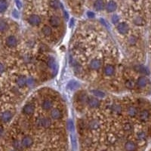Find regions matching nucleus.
I'll use <instances>...</instances> for the list:
<instances>
[{"label":"nucleus","instance_id":"obj_1","mask_svg":"<svg viewBox=\"0 0 151 151\" xmlns=\"http://www.w3.org/2000/svg\"><path fill=\"white\" fill-rule=\"evenodd\" d=\"M13 117V114L9 110H6V111L3 112L1 116H0V119L3 123H7Z\"/></svg>","mask_w":151,"mask_h":151},{"label":"nucleus","instance_id":"obj_2","mask_svg":"<svg viewBox=\"0 0 151 151\" xmlns=\"http://www.w3.org/2000/svg\"><path fill=\"white\" fill-rule=\"evenodd\" d=\"M116 29L118 30V32L122 35H125L127 34L128 30H129V27L128 25L125 23V22H122V23H119L117 26H116Z\"/></svg>","mask_w":151,"mask_h":151},{"label":"nucleus","instance_id":"obj_3","mask_svg":"<svg viewBox=\"0 0 151 151\" xmlns=\"http://www.w3.org/2000/svg\"><path fill=\"white\" fill-rule=\"evenodd\" d=\"M5 44L9 48H14L18 45V40L14 36H9L5 40Z\"/></svg>","mask_w":151,"mask_h":151},{"label":"nucleus","instance_id":"obj_4","mask_svg":"<svg viewBox=\"0 0 151 151\" xmlns=\"http://www.w3.org/2000/svg\"><path fill=\"white\" fill-rule=\"evenodd\" d=\"M87 104L91 108H98L100 106V100L96 98L89 97L87 100Z\"/></svg>","mask_w":151,"mask_h":151},{"label":"nucleus","instance_id":"obj_5","mask_svg":"<svg viewBox=\"0 0 151 151\" xmlns=\"http://www.w3.org/2000/svg\"><path fill=\"white\" fill-rule=\"evenodd\" d=\"M28 22L32 25V26H38L41 23V18L40 16L36 14H33L29 17L28 18Z\"/></svg>","mask_w":151,"mask_h":151},{"label":"nucleus","instance_id":"obj_6","mask_svg":"<svg viewBox=\"0 0 151 151\" xmlns=\"http://www.w3.org/2000/svg\"><path fill=\"white\" fill-rule=\"evenodd\" d=\"M21 144L23 145V147H25V148L30 147L33 144V138H31L30 136H25V137H24L23 139H22Z\"/></svg>","mask_w":151,"mask_h":151},{"label":"nucleus","instance_id":"obj_7","mask_svg":"<svg viewBox=\"0 0 151 151\" xmlns=\"http://www.w3.org/2000/svg\"><path fill=\"white\" fill-rule=\"evenodd\" d=\"M35 111V107L32 104H27L23 108V113L26 115H32Z\"/></svg>","mask_w":151,"mask_h":151},{"label":"nucleus","instance_id":"obj_8","mask_svg":"<svg viewBox=\"0 0 151 151\" xmlns=\"http://www.w3.org/2000/svg\"><path fill=\"white\" fill-rule=\"evenodd\" d=\"M50 116H51V118L52 119L58 120L62 116V113H61V111L59 109L54 108V109H53L51 111Z\"/></svg>","mask_w":151,"mask_h":151},{"label":"nucleus","instance_id":"obj_9","mask_svg":"<svg viewBox=\"0 0 151 151\" xmlns=\"http://www.w3.org/2000/svg\"><path fill=\"white\" fill-rule=\"evenodd\" d=\"M89 66L92 70H99L101 66V61L98 59L92 60L89 64Z\"/></svg>","mask_w":151,"mask_h":151},{"label":"nucleus","instance_id":"obj_10","mask_svg":"<svg viewBox=\"0 0 151 151\" xmlns=\"http://www.w3.org/2000/svg\"><path fill=\"white\" fill-rule=\"evenodd\" d=\"M115 72V67L113 65L107 64L104 68V73L107 76H111Z\"/></svg>","mask_w":151,"mask_h":151},{"label":"nucleus","instance_id":"obj_11","mask_svg":"<svg viewBox=\"0 0 151 151\" xmlns=\"http://www.w3.org/2000/svg\"><path fill=\"white\" fill-rule=\"evenodd\" d=\"M148 79L146 77V76H140L139 78L137 80V86L139 87V88H144L145 86L147 85L148 83Z\"/></svg>","mask_w":151,"mask_h":151},{"label":"nucleus","instance_id":"obj_12","mask_svg":"<svg viewBox=\"0 0 151 151\" xmlns=\"http://www.w3.org/2000/svg\"><path fill=\"white\" fill-rule=\"evenodd\" d=\"M53 107V101L51 99H46L42 103V107L45 110H49Z\"/></svg>","mask_w":151,"mask_h":151},{"label":"nucleus","instance_id":"obj_13","mask_svg":"<svg viewBox=\"0 0 151 151\" xmlns=\"http://www.w3.org/2000/svg\"><path fill=\"white\" fill-rule=\"evenodd\" d=\"M134 69L137 71V72H140L141 74H144V75H148L149 74V70L148 69L143 65H136L134 66Z\"/></svg>","mask_w":151,"mask_h":151},{"label":"nucleus","instance_id":"obj_14","mask_svg":"<svg viewBox=\"0 0 151 151\" xmlns=\"http://www.w3.org/2000/svg\"><path fill=\"white\" fill-rule=\"evenodd\" d=\"M150 113L147 110H142L139 114V118L143 122H147L150 119Z\"/></svg>","mask_w":151,"mask_h":151},{"label":"nucleus","instance_id":"obj_15","mask_svg":"<svg viewBox=\"0 0 151 151\" xmlns=\"http://www.w3.org/2000/svg\"><path fill=\"white\" fill-rule=\"evenodd\" d=\"M49 23H50V24H51L52 26L57 27V26H58L60 24V19L58 16L53 15L49 19Z\"/></svg>","mask_w":151,"mask_h":151},{"label":"nucleus","instance_id":"obj_16","mask_svg":"<svg viewBox=\"0 0 151 151\" xmlns=\"http://www.w3.org/2000/svg\"><path fill=\"white\" fill-rule=\"evenodd\" d=\"M116 8H117V5L116 3L114 2V1H110L107 4V11L108 12H113L116 10Z\"/></svg>","mask_w":151,"mask_h":151},{"label":"nucleus","instance_id":"obj_17","mask_svg":"<svg viewBox=\"0 0 151 151\" xmlns=\"http://www.w3.org/2000/svg\"><path fill=\"white\" fill-rule=\"evenodd\" d=\"M137 149V146L133 141H127L125 144V150L126 151H135Z\"/></svg>","mask_w":151,"mask_h":151},{"label":"nucleus","instance_id":"obj_18","mask_svg":"<svg viewBox=\"0 0 151 151\" xmlns=\"http://www.w3.org/2000/svg\"><path fill=\"white\" fill-rule=\"evenodd\" d=\"M94 8L97 11H101L104 8V2L103 0H96L94 3Z\"/></svg>","mask_w":151,"mask_h":151},{"label":"nucleus","instance_id":"obj_19","mask_svg":"<svg viewBox=\"0 0 151 151\" xmlns=\"http://www.w3.org/2000/svg\"><path fill=\"white\" fill-rule=\"evenodd\" d=\"M67 88L70 90H75V89H77L78 88H79V82L76 80H70L68 84H67Z\"/></svg>","mask_w":151,"mask_h":151},{"label":"nucleus","instance_id":"obj_20","mask_svg":"<svg viewBox=\"0 0 151 151\" xmlns=\"http://www.w3.org/2000/svg\"><path fill=\"white\" fill-rule=\"evenodd\" d=\"M127 113L129 116L131 117H135L137 114H138V109L134 107V106H131L128 108L127 110Z\"/></svg>","mask_w":151,"mask_h":151},{"label":"nucleus","instance_id":"obj_21","mask_svg":"<svg viewBox=\"0 0 151 151\" xmlns=\"http://www.w3.org/2000/svg\"><path fill=\"white\" fill-rule=\"evenodd\" d=\"M48 66L52 70V71H54V72H57V63H56L55 60L54 59V58H51L48 59Z\"/></svg>","mask_w":151,"mask_h":151},{"label":"nucleus","instance_id":"obj_22","mask_svg":"<svg viewBox=\"0 0 151 151\" xmlns=\"http://www.w3.org/2000/svg\"><path fill=\"white\" fill-rule=\"evenodd\" d=\"M111 110L113 113H114L115 114H117V115H119L122 113V107L119 104H115L112 105Z\"/></svg>","mask_w":151,"mask_h":151},{"label":"nucleus","instance_id":"obj_23","mask_svg":"<svg viewBox=\"0 0 151 151\" xmlns=\"http://www.w3.org/2000/svg\"><path fill=\"white\" fill-rule=\"evenodd\" d=\"M17 84L20 88H23L26 85V79L24 76H20L17 79Z\"/></svg>","mask_w":151,"mask_h":151},{"label":"nucleus","instance_id":"obj_24","mask_svg":"<svg viewBox=\"0 0 151 151\" xmlns=\"http://www.w3.org/2000/svg\"><path fill=\"white\" fill-rule=\"evenodd\" d=\"M52 125V120L51 119L48 118V117H45V118H42V127L45 128H49Z\"/></svg>","mask_w":151,"mask_h":151},{"label":"nucleus","instance_id":"obj_25","mask_svg":"<svg viewBox=\"0 0 151 151\" xmlns=\"http://www.w3.org/2000/svg\"><path fill=\"white\" fill-rule=\"evenodd\" d=\"M12 145L13 147L16 150H21L23 149V145L21 144V142H20L18 140H14L12 142Z\"/></svg>","mask_w":151,"mask_h":151},{"label":"nucleus","instance_id":"obj_26","mask_svg":"<svg viewBox=\"0 0 151 151\" xmlns=\"http://www.w3.org/2000/svg\"><path fill=\"white\" fill-rule=\"evenodd\" d=\"M88 126H89V128L92 129V130H96V129H98L99 128V122L98 120H92L90 122H89V124H88Z\"/></svg>","mask_w":151,"mask_h":151},{"label":"nucleus","instance_id":"obj_27","mask_svg":"<svg viewBox=\"0 0 151 151\" xmlns=\"http://www.w3.org/2000/svg\"><path fill=\"white\" fill-rule=\"evenodd\" d=\"M42 33L46 36H50L52 34V28L48 25H46L42 28Z\"/></svg>","mask_w":151,"mask_h":151},{"label":"nucleus","instance_id":"obj_28","mask_svg":"<svg viewBox=\"0 0 151 151\" xmlns=\"http://www.w3.org/2000/svg\"><path fill=\"white\" fill-rule=\"evenodd\" d=\"M8 8V3L5 0H0V13L5 12Z\"/></svg>","mask_w":151,"mask_h":151},{"label":"nucleus","instance_id":"obj_29","mask_svg":"<svg viewBox=\"0 0 151 151\" xmlns=\"http://www.w3.org/2000/svg\"><path fill=\"white\" fill-rule=\"evenodd\" d=\"M92 93L93 94V95H94L97 98H104L105 97V93L100 90H92Z\"/></svg>","mask_w":151,"mask_h":151},{"label":"nucleus","instance_id":"obj_30","mask_svg":"<svg viewBox=\"0 0 151 151\" xmlns=\"http://www.w3.org/2000/svg\"><path fill=\"white\" fill-rule=\"evenodd\" d=\"M125 86L127 88H128V89H132V88H135V82H134L132 79H128V80L125 81Z\"/></svg>","mask_w":151,"mask_h":151},{"label":"nucleus","instance_id":"obj_31","mask_svg":"<svg viewBox=\"0 0 151 151\" xmlns=\"http://www.w3.org/2000/svg\"><path fill=\"white\" fill-rule=\"evenodd\" d=\"M123 129L126 132H131L133 131V125L129 122H126L123 125Z\"/></svg>","mask_w":151,"mask_h":151},{"label":"nucleus","instance_id":"obj_32","mask_svg":"<svg viewBox=\"0 0 151 151\" xmlns=\"http://www.w3.org/2000/svg\"><path fill=\"white\" fill-rule=\"evenodd\" d=\"M144 20H143V18H141V17H136L135 19H134V23L136 24V25H138V26H141V25H143L144 24Z\"/></svg>","mask_w":151,"mask_h":151},{"label":"nucleus","instance_id":"obj_33","mask_svg":"<svg viewBox=\"0 0 151 151\" xmlns=\"http://www.w3.org/2000/svg\"><path fill=\"white\" fill-rule=\"evenodd\" d=\"M67 128L70 131H73L75 129V126H74V123L72 122V119H69L67 122Z\"/></svg>","mask_w":151,"mask_h":151},{"label":"nucleus","instance_id":"obj_34","mask_svg":"<svg viewBox=\"0 0 151 151\" xmlns=\"http://www.w3.org/2000/svg\"><path fill=\"white\" fill-rule=\"evenodd\" d=\"M128 42L130 46H134L136 44L137 42V38L135 36H131L128 39Z\"/></svg>","mask_w":151,"mask_h":151},{"label":"nucleus","instance_id":"obj_35","mask_svg":"<svg viewBox=\"0 0 151 151\" xmlns=\"http://www.w3.org/2000/svg\"><path fill=\"white\" fill-rule=\"evenodd\" d=\"M137 138L139 141H144L146 138H147V135H146V133L144 131H139L137 135Z\"/></svg>","mask_w":151,"mask_h":151},{"label":"nucleus","instance_id":"obj_36","mask_svg":"<svg viewBox=\"0 0 151 151\" xmlns=\"http://www.w3.org/2000/svg\"><path fill=\"white\" fill-rule=\"evenodd\" d=\"M8 24L5 21H0V32H4L8 29Z\"/></svg>","mask_w":151,"mask_h":151},{"label":"nucleus","instance_id":"obj_37","mask_svg":"<svg viewBox=\"0 0 151 151\" xmlns=\"http://www.w3.org/2000/svg\"><path fill=\"white\" fill-rule=\"evenodd\" d=\"M36 82H35V79L33 78H28L26 79V86H30V87H32L35 85Z\"/></svg>","mask_w":151,"mask_h":151},{"label":"nucleus","instance_id":"obj_38","mask_svg":"<svg viewBox=\"0 0 151 151\" xmlns=\"http://www.w3.org/2000/svg\"><path fill=\"white\" fill-rule=\"evenodd\" d=\"M35 124L36 125V127H38V128L42 127V117L36 118V121H35Z\"/></svg>","mask_w":151,"mask_h":151},{"label":"nucleus","instance_id":"obj_39","mask_svg":"<svg viewBox=\"0 0 151 151\" xmlns=\"http://www.w3.org/2000/svg\"><path fill=\"white\" fill-rule=\"evenodd\" d=\"M87 100H88V97L86 94H82L79 95V100L81 102H87Z\"/></svg>","mask_w":151,"mask_h":151},{"label":"nucleus","instance_id":"obj_40","mask_svg":"<svg viewBox=\"0 0 151 151\" xmlns=\"http://www.w3.org/2000/svg\"><path fill=\"white\" fill-rule=\"evenodd\" d=\"M119 18L118 15L115 14V15H113V16L112 17V22H113V24H117L119 22Z\"/></svg>","mask_w":151,"mask_h":151},{"label":"nucleus","instance_id":"obj_41","mask_svg":"<svg viewBox=\"0 0 151 151\" xmlns=\"http://www.w3.org/2000/svg\"><path fill=\"white\" fill-rule=\"evenodd\" d=\"M5 70V67L4 64H2V63H0V74H2V72H4Z\"/></svg>","mask_w":151,"mask_h":151},{"label":"nucleus","instance_id":"obj_42","mask_svg":"<svg viewBox=\"0 0 151 151\" xmlns=\"http://www.w3.org/2000/svg\"><path fill=\"white\" fill-rule=\"evenodd\" d=\"M87 16H88V18H92L94 17V12H87Z\"/></svg>","mask_w":151,"mask_h":151},{"label":"nucleus","instance_id":"obj_43","mask_svg":"<svg viewBox=\"0 0 151 151\" xmlns=\"http://www.w3.org/2000/svg\"><path fill=\"white\" fill-rule=\"evenodd\" d=\"M15 2H16V5H17V6L18 7V8H20L22 7L21 2H20V0H15Z\"/></svg>","mask_w":151,"mask_h":151},{"label":"nucleus","instance_id":"obj_44","mask_svg":"<svg viewBox=\"0 0 151 151\" xmlns=\"http://www.w3.org/2000/svg\"><path fill=\"white\" fill-rule=\"evenodd\" d=\"M12 14H13L14 17V18H18V16H19V14H18V12L16 10H14V11Z\"/></svg>","mask_w":151,"mask_h":151},{"label":"nucleus","instance_id":"obj_45","mask_svg":"<svg viewBox=\"0 0 151 151\" xmlns=\"http://www.w3.org/2000/svg\"><path fill=\"white\" fill-rule=\"evenodd\" d=\"M52 5L54 8H58V4L57 3V2H52Z\"/></svg>","mask_w":151,"mask_h":151},{"label":"nucleus","instance_id":"obj_46","mask_svg":"<svg viewBox=\"0 0 151 151\" xmlns=\"http://www.w3.org/2000/svg\"><path fill=\"white\" fill-rule=\"evenodd\" d=\"M3 133H4V128H3L2 126H0V138L2 136Z\"/></svg>","mask_w":151,"mask_h":151},{"label":"nucleus","instance_id":"obj_47","mask_svg":"<svg viewBox=\"0 0 151 151\" xmlns=\"http://www.w3.org/2000/svg\"><path fill=\"white\" fill-rule=\"evenodd\" d=\"M73 25H74V19H73V18H72V19L70 20V27H72V26H73Z\"/></svg>","mask_w":151,"mask_h":151},{"label":"nucleus","instance_id":"obj_48","mask_svg":"<svg viewBox=\"0 0 151 151\" xmlns=\"http://www.w3.org/2000/svg\"><path fill=\"white\" fill-rule=\"evenodd\" d=\"M10 151H17L16 150H10Z\"/></svg>","mask_w":151,"mask_h":151},{"label":"nucleus","instance_id":"obj_49","mask_svg":"<svg viewBox=\"0 0 151 151\" xmlns=\"http://www.w3.org/2000/svg\"><path fill=\"white\" fill-rule=\"evenodd\" d=\"M102 151H105V150H102Z\"/></svg>","mask_w":151,"mask_h":151}]
</instances>
